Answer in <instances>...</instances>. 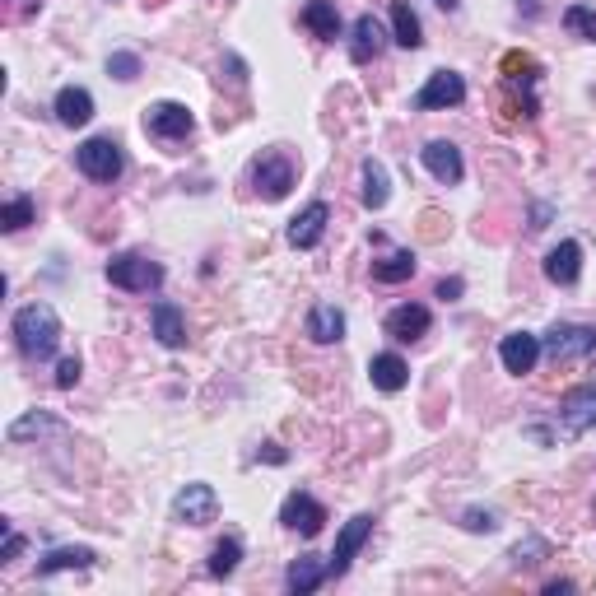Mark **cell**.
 <instances>
[{
  "label": "cell",
  "mask_w": 596,
  "mask_h": 596,
  "mask_svg": "<svg viewBox=\"0 0 596 596\" xmlns=\"http://www.w3.org/2000/svg\"><path fill=\"white\" fill-rule=\"evenodd\" d=\"M14 345L28 364L52 359L56 345H61V317H56L52 303H28V308L14 312Z\"/></svg>",
  "instance_id": "6da1fadb"
},
{
  "label": "cell",
  "mask_w": 596,
  "mask_h": 596,
  "mask_svg": "<svg viewBox=\"0 0 596 596\" xmlns=\"http://www.w3.org/2000/svg\"><path fill=\"white\" fill-rule=\"evenodd\" d=\"M75 163H80V173L89 177V182H117L126 168L122 159V145L112 136H94V140H84L80 149H75Z\"/></svg>",
  "instance_id": "7a4b0ae2"
},
{
  "label": "cell",
  "mask_w": 596,
  "mask_h": 596,
  "mask_svg": "<svg viewBox=\"0 0 596 596\" xmlns=\"http://www.w3.org/2000/svg\"><path fill=\"white\" fill-rule=\"evenodd\" d=\"M108 280L117 289H126V294H149V289L163 285V266L140 257V252H122V257L108 261Z\"/></svg>",
  "instance_id": "3957f363"
},
{
  "label": "cell",
  "mask_w": 596,
  "mask_h": 596,
  "mask_svg": "<svg viewBox=\"0 0 596 596\" xmlns=\"http://www.w3.org/2000/svg\"><path fill=\"white\" fill-rule=\"evenodd\" d=\"M541 354H550L555 364H569V359H592V354H596V326L559 322L555 331L541 340Z\"/></svg>",
  "instance_id": "277c9868"
},
{
  "label": "cell",
  "mask_w": 596,
  "mask_h": 596,
  "mask_svg": "<svg viewBox=\"0 0 596 596\" xmlns=\"http://www.w3.org/2000/svg\"><path fill=\"white\" fill-rule=\"evenodd\" d=\"M294 177H298V168L285 149H266L257 159V168H252V182H257V191L266 201H285L289 187H294Z\"/></svg>",
  "instance_id": "5b68a950"
},
{
  "label": "cell",
  "mask_w": 596,
  "mask_h": 596,
  "mask_svg": "<svg viewBox=\"0 0 596 596\" xmlns=\"http://www.w3.org/2000/svg\"><path fill=\"white\" fill-rule=\"evenodd\" d=\"M219 517V494L210 485H187V489H177V499H173V522H182V527H210Z\"/></svg>",
  "instance_id": "8992f818"
},
{
  "label": "cell",
  "mask_w": 596,
  "mask_h": 596,
  "mask_svg": "<svg viewBox=\"0 0 596 596\" xmlns=\"http://www.w3.org/2000/svg\"><path fill=\"white\" fill-rule=\"evenodd\" d=\"M145 131L154 140H187L191 131H196V117H191L187 103H154V108L145 112Z\"/></svg>",
  "instance_id": "52a82bcc"
},
{
  "label": "cell",
  "mask_w": 596,
  "mask_h": 596,
  "mask_svg": "<svg viewBox=\"0 0 596 596\" xmlns=\"http://www.w3.org/2000/svg\"><path fill=\"white\" fill-rule=\"evenodd\" d=\"M368 536H373V513H359V517H350V522L340 527L336 550H331V559H326V569H331V578H340V573H350L354 555L364 550Z\"/></svg>",
  "instance_id": "ba28073f"
},
{
  "label": "cell",
  "mask_w": 596,
  "mask_h": 596,
  "mask_svg": "<svg viewBox=\"0 0 596 596\" xmlns=\"http://www.w3.org/2000/svg\"><path fill=\"white\" fill-rule=\"evenodd\" d=\"M457 103H466V80H461L457 70H434V75H429V84L415 94V108H420V112L457 108Z\"/></svg>",
  "instance_id": "9c48e42d"
},
{
  "label": "cell",
  "mask_w": 596,
  "mask_h": 596,
  "mask_svg": "<svg viewBox=\"0 0 596 596\" xmlns=\"http://www.w3.org/2000/svg\"><path fill=\"white\" fill-rule=\"evenodd\" d=\"M280 522H285L289 531H298V536H317L326 522V508L312 494H303V489H294L285 503H280Z\"/></svg>",
  "instance_id": "30bf717a"
},
{
  "label": "cell",
  "mask_w": 596,
  "mask_h": 596,
  "mask_svg": "<svg viewBox=\"0 0 596 596\" xmlns=\"http://www.w3.org/2000/svg\"><path fill=\"white\" fill-rule=\"evenodd\" d=\"M559 424H564L569 434H587V429H596V382L573 387V392L559 401Z\"/></svg>",
  "instance_id": "8fae6325"
},
{
  "label": "cell",
  "mask_w": 596,
  "mask_h": 596,
  "mask_svg": "<svg viewBox=\"0 0 596 596\" xmlns=\"http://www.w3.org/2000/svg\"><path fill=\"white\" fill-rule=\"evenodd\" d=\"M499 359H503V368H508V373L527 378L531 368L541 364V336H531V331H513V336H503Z\"/></svg>",
  "instance_id": "7c38bea8"
},
{
  "label": "cell",
  "mask_w": 596,
  "mask_h": 596,
  "mask_svg": "<svg viewBox=\"0 0 596 596\" xmlns=\"http://www.w3.org/2000/svg\"><path fill=\"white\" fill-rule=\"evenodd\" d=\"M420 159H424V168L443 182V187H457L461 182V173H466V163H461V149L452 145V140H429V145L420 149Z\"/></svg>",
  "instance_id": "4fadbf2b"
},
{
  "label": "cell",
  "mask_w": 596,
  "mask_h": 596,
  "mask_svg": "<svg viewBox=\"0 0 596 596\" xmlns=\"http://www.w3.org/2000/svg\"><path fill=\"white\" fill-rule=\"evenodd\" d=\"M326 224H331V210H326L322 201H312L308 210H298L294 219H289V247H298V252H308V247L322 243Z\"/></svg>",
  "instance_id": "5bb4252c"
},
{
  "label": "cell",
  "mask_w": 596,
  "mask_h": 596,
  "mask_svg": "<svg viewBox=\"0 0 596 596\" xmlns=\"http://www.w3.org/2000/svg\"><path fill=\"white\" fill-rule=\"evenodd\" d=\"M429 308H420V303H401V308L387 312V322H382V331L392 340H401V345H410V340H420L424 331H429Z\"/></svg>",
  "instance_id": "9a60e30c"
},
{
  "label": "cell",
  "mask_w": 596,
  "mask_h": 596,
  "mask_svg": "<svg viewBox=\"0 0 596 596\" xmlns=\"http://www.w3.org/2000/svg\"><path fill=\"white\" fill-rule=\"evenodd\" d=\"M52 112H56V122L70 126V131H75V126H89L94 122V94L80 89V84H66V89L56 94Z\"/></svg>",
  "instance_id": "2e32d148"
},
{
  "label": "cell",
  "mask_w": 596,
  "mask_h": 596,
  "mask_svg": "<svg viewBox=\"0 0 596 596\" xmlns=\"http://www.w3.org/2000/svg\"><path fill=\"white\" fill-rule=\"evenodd\" d=\"M149 326H154V336H159L163 350H182V345H187V322H182L177 303H168V298H159V303H154V312H149Z\"/></svg>",
  "instance_id": "e0dca14e"
},
{
  "label": "cell",
  "mask_w": 596,
  "mask_h": 596,
  "mask_svg": "<svg viewBox=\"0 0 596 596\" xmlns=\"http://www.w3.org/2000/svg\"><path fill=\"white\" fill-rule=\"evenodd\" d=\"M578 275H583V247L578 243L550 247V257H545V280H550V285H578Z\"/></svg>",
  "instance_id": "ac0fdd59"
},
{
  "label": "cell",
  "mask_w": 596,
  "mask_h": 596,
  "mask_svg": "<svg viewBox=\"0 0 596 596\" xmlns=\"http://www.w3.org/2000/svg\"><path fill=\"white\" fill-rule=\"evenodd\" d=\"M382 42H387V33H382L378 19H373V14H359V19H354V38H350V61L354 66H368V61L382 52Z\"/></svg>",
  "instance_id": "d6986e66"
},
{
  "label": "cell",
  "mask_w": 596,
  "mask_h": 596,
  "mask_svg": "<svg viewBox=\"0 0 596 596\" xmlns=\"http://www.w3.org/2000/svg\"><path fill=\"white\" fill-rule=\"evenodd\" d=\"M326 578H331V569H326L322 559H317V555H303V559H294V564H289L285 587H289L294 596H312L317 587L326 583Z\"/></svg>",
  "instance_id": "ffe728a7"
},
{
  "label": "cell",
  "mask_w": 596,
  "mask_h": 596,
  "mask_svg": "<svg viewBox=\"0 0 596 596\" xmlns=\"http://www.w3.org/2000/svg\"><path fill=\"white\" fill-rule=\"evenodd\" d=\"M368 378H373V387L378 392H401L410 382V368L401 354H373V364H368Z\"/></svg>",
  "instance_id": "44dd1931"
},
{
  "label": "cell",
  "mask_w": 596,
  "mask_h": 596,
  "mask_svg": "<svg viewBox=\"0 0 596 596\" xmlns=\"http://www.w3.org/2000/svg\"><path fill=\"white\" fill-rule=\"evenodd\" d=\"M308 336L317 340V345H336V340L345 336V312H340L336 303H317V308L308 312Z\"/></svg>",
  "instance_id": "7402d4cb"
},
{
  "label": "cell",
  "mask_w": 596,
  "mask_h": 596,
  "mask_svg": "<svg viewBox=\"0 0 596 596\" xmlns=\"http://www.w3.org/2000/svg\"><path fill=\"white\" fill-rule=\"evenodd\" d=\"M98 555L89 550V545H56L52 555L38 564L42 578H52V573H66V569H94Z\"/></svg>",
  "instance_id": "603a6c76"
},
{
  "label": "cell",
  "mask_w": 596,
  "mask_h": 596,
  "mask_svg": "<svg viewBox=\"0 0 596 596\" xmlns=\"http://www.w3.org/2000/svg\"><path fill=\"white\" fill-rule=\"evenodd\" d=\"M303 24H308L322 42H336L340 38V10H336V0H308V5H303Z\"/></svg>",
  "instance_id": "cb8c5ba5"
},
{
  "label": "cell",
  "mask_w": 596,
  "mask_h": 596,
  "mask_svg": "<svg viewBox=\"0 0 596 596\" xmlns=\"http://www.w3.org/2000/svg\"><path fill=\"white\" fill-rule=\"evenodd\" d=\"M392 38L396 47H406V52H415L420 47V19H415V10H410V0H392Z\"/></svg>",
  "instance_id": "d4e9b609"
},
{
  "label": "cell",
  "mask_w": 596,
  "mask_h": 596,
  "mask_svg": "<svg viewBox=\"0 0 596 596\" xmlns=\"http://www.w3.org/2000/svg\"><path fill=\"white\" fill-rule=\"evenodd\" d=\"M392 196V182H387V168L378 159H364V205L368 210H382Z\"/></svg>",
  "instance_id": "484cf974"
},
{
  "label": "cell",
  "mask_w": 596,
  "mask_h": 596,
  "mask_svg": "<svg viewBox=\"0 0 596 596\" xmlns=\"http://www.w3.org/2000/svg\"><path fill=\"white\" fill-rule=\"evenodd\" d=\"M410 275H415V252H392V257L373 261V280L378 285H401Z\"/></svg>",
  "instance_id": "4316f807"
},
{
  "label": "cell",
  "mask_w": 596,
  "mask_h": 596,
  "mask_svg": "<svg viewBox=\"0 0 596 596\" xmlns=\"http://www.w3.org/2000/svg\"><path fill=\"white\" fill-rule=\"evenodd\" d=\"M56 429H61V424L52 420V415H42V410H28L24 420H14L10 424V443H28V438H42V434H56Z\"/></svg>",
  "instance_id": "83f0119b"
},
{
  "label": "cell",
  "mask_w": 596,
  "mask_h": 596,
  "mask_svg": "<svg viewBox=\"0 0 596 596\" xmlns=\"http://www.w3.org/2000/svg\"><path fill=\"white\" fill-rule=\"evenodd\" d=\"M238 559H243V541H238V536H224V541L210 550V564H205V569H210V578H229V573L238 569Z\"/></svg>",
  "instance_id": "f1b7e54d"
},
{
  "label": "cell",
  "mask_w": 596,
  "mask_h": 596,
  "mask_svg": "<svg viewBox=\"0 0 596 596\" xmlns=\"http://www.w3.org/2000/svg\"><path fill=\"white\" fill-rule=\"evenodd\" d=\"M33 215H38V210H33V196H14V201L0 210V229L19 233V229H28V224H33Z\"/></svg>",
  "instance_id": "f546056e"
},
{
  "label": "cell",
  "mask_w": 596,
  "mask_h": 596,
  "mask_svg": "<svg viewBox=\"0 0 596 596\" xmlns=\"http://www.w3.org/2000/svg\"><path fill=\"white\" fill-rule=\"evenodd\" d=\"M564 28H569L573 38L596 42V10H587V5H569V10H564Z\"/></svg>",
  "instance_id": "4dcf8cb0"
},
{
  "label": "cell",
  "mask_w": 596,
  "mask_h": 596,
  "mask_svg": "<svg viewBox=\"0 0 596 596\" xmlns=\"http://www.w3.org/2000/svg\"><path fill=\"white\" fill-rule=\"evenodd\" d=\"M108 75H112V80H136V75H140V56L136 52H112L108 56Z\"/></svg>",
  "instance_id": "1f68e13d"
},
{
  "label": "cell",
  "mask_w": 596,
  "mask_h": 596,
  "mask_svg": "<svg viewBox=\"0 0 596 596\" xmlns=\"http://www.w3.org/2000/svg\"><path fill=\"white\" fill-rule=\"evenodd\" d=\"M550 555V545L541 541V536H531V541H522V545H513V564H541V559Z\"/></svg>",
  "instance_id": "d6a6232c"
},
{
  "label": "cell",
  "mask_w": 596,
  "mask_h": 596,
  "mask_svg": "<svg viewBox=\"0 0 596 596\" xmlns=\"http://www.w3.org/2000/svg\"><path fill=\"white\" fill-rule=\"evenodd\" d=\"M80 373H84V364L75 359V354H66V359L56 364V387H61V392H70V387L80 382Z\"/></svg>",
  "instance_id": "836d02e7"
},
{
  "label": "cell",
  "mask_w": 596,
  "mask_h": 596,
  "mask_svg": "<svg viewBox=\"0 0 596 596\" xmlns=\"http://www.w3.org/2000/svg\"><path fill=\"white\" fill-rule=\"evenodd\" d=\"M461 527H466V531H494V527H499V517L489 513V508H485V513H480V508H471V513L461 517Z\"/></svg>",
  "instance_id": "e575fe53"
},
{
  "label": "cell",
  "mask_w": 596,
  "mask_h": 596,
  "mask_svg": "<svg viewBox=\"0 0 596 596\" xmlns=\"http://www.w3.org/2000/svg\"><path fill=\"white\" fill-rule=\"evenodd\" d=\"M19 550H24V536H19V531H10V536H5V564H10V559H19Z\"/></svg>",
  "instance_id": "d590c367"
},
{
  "label": "cell",
  "mask_w": 596,
  "mask_h": 596,
  "mask_svg": "<svg viewBox=\"0 0 596 596\" xmlns=\"http://www.w3.org/2000/svg\"><path fill=\"white\" fill-rule=\"evenodd\" d=\"M261 457H266V461H275V466H285V447H280V443H266V447H261Z\"/></svg>",
  "instance_id": "8d00e7d4"
},
{
  "label": "cell",
  "mask_w": 596,
  "mask_h": 596,
  "mask_svg": "<svg viewBox=\"0 0 596 596\" xmlns=\"http://www.w3.org/2000/svg\"><path fill=\"white\" fill-rule=\"evenodd\" d=\"M457 294H461V280H438V298H447V303H452Z\"/></svg>",
  "instance_id": "74e56055"
},
{
  "label": "cell",
  "mask_w": 596,
  "mask_h": 596,
  "mask_svg": "<svg viewBox=\"0 0 596 596\" xmlns=\"http://www.w3.org/2000/svg\"><path fill=\"white\" fill-rule=\"evenodd\" d=\"M438 5H443V10H457V5H461V0H438Z\"/></svg>",
  "instance_id": "f35d334b"
},
{
  "label": "cell",
  "mask_w": 596,
  "mask_h": 596,
  "mask_svg": "<svg viewBox=\"0 0 596 596\" xmlns=\"http://www.w3.org/2000/svg\"><path fill=\"white\" fill-rule=\"evenodd\" d=\"M19 5H24V10H33V5H42V0H19Z\"/></svg>",
  "instance_id": "ab89813d"
}]
</instances>
